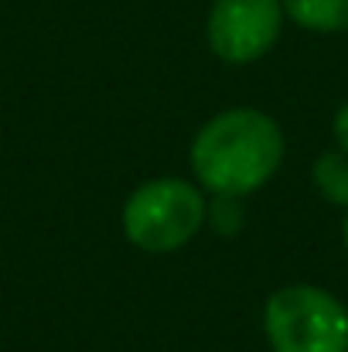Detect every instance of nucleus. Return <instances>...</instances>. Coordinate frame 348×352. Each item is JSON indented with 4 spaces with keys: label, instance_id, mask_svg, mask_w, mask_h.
<instances>
[{
    "label": "nucleus",
    "instance_id": "obj_1",
    "mask_svg": "<svg viewBox=\"0 0 348 352\" xmlns=\"http://www.w3.org/2000/svg\"><path fill=\"white\" fill-rule=\"evenodd\" d=\"M283 161V133L259 110H226L192 144V168L216 195H249L263 188Z\"/></svg>",
    "mask_w": 348,
    "mask_h": 352
},
{
    "label": "nucleus",
    "instance_id": "obj_2",
    "mask_svg": "<svg viewBox=\"0 0 348 352\" xmlns=\"http://www.w3.org/2000/svg\"><path fill=\"white\" fill-rule=\"evenodd\" d=\"M263 325L273 352H348V308L311 284L270 294Z\"/></svg>",
    "mask_w": 348,
    "mask_h": 352
},
{
    "label": "nucleus",
    "instance_id": "obj_3",
    "mask_svg": "<svg viewBox=\"0 0 348 352\" xmlns=\"http://www.w3.org/2000/svg\"><path fill=\"white\" fill-rule=\"evenodd\" d=\"M202 223H205L202 192L181 178H157L140 185L123 209V230L130 243L150 253H167L185 246Z\"/></svg>",
    "mask_w": 348,
    "mask_h": 352
},
{
    "label": "nucleus",
    "instance_id": "obj_4",
    "mask_svg": "<svg viewBox=\"0 0 348 352\" xmlns=\"http://www.w3.org/2000/svg\"><path fill=\"white\" fill-rule=\"evenodd\" d=\"M283 24L280 0H216L209 14V45L232 65L263 58Z\"/></svg>",
    "mask_w": 348,
    "mask_h": 352
},
{
    "label": "nucleus",
    "instance_id": "obj_5",
    "mask_svg": "<svg viewBox=\"0 0 348 352\" xmlns=\"http://www.w3.org/2000/svg\"><path fill=\"white\" fill-rule=\"evenodd\" d=\"M280 7L294 24L308 31H348V0H280Z\"/></svg>",
    "mask_w": 348,
    "mask_h": 352
},
{
    "label": "nucleus",
    "instance_id": "obj_6",
    "mask_svg": "<svg viewBox=\"0 0 348 352\" xmlns=\"http://www.w3.org/2000/svg\"><path fill=\"white\" fill-rule=\"evenodd\" d=\"M314 185L328 202L348 206V154H338V151L321 154L314 161Z\"/></svg>",
    "mask_w": 348,
    "mask_h": 352
},
{
    "label": "nucleus",
    "instance_id": "obj_7",
    "mask_svg": "<svg viewBox=\"0 0 348 352\" xmlns=\"http://www.w3.org/2000/svg\"><path fill=\"white\" fill-rule=\"evenodd\" d=\"M239 223H242V216H239L235 195H219V202H216V209H212V226H216L219 233L232 236L239 230Z\"/></svg>",
    "mask_w": 348,
    "mask_h": 352
},
{
    "label": "nucleus",
    "instance_id": "obj_8",
    "mask_svg": "<svg viewBox=\"0 0 348 352\" xmlns=\"http://www.w3.org/2000/svg\"><path fill=\"white\" fill-rule=\"evenodd\" d=\"M335 140H338L342 154H348V103L335 113Z\"/></svg>",
    "mask_w": 348,
    "mask_h": 352
},
{
    "label": "nucleus",
    "instance_id": "obj_9",
    "mask_svg": "<svg viewBox=\"0 0 348 352\" xmlns=\"http://www.w3.org/2000/svg\"><path fill=\"white\" fill-rule=\"evenodd\" d=\"M342 236H345V250H348V212H345V226H342Z\"/></svg>",
    "mask_w": 348,
    "mask_h": 352
}]
</instances>
